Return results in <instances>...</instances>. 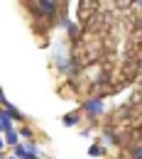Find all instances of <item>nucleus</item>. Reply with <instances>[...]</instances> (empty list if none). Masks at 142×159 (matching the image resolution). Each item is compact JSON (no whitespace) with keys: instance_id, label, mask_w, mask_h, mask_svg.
Wrapping results in <instances>:
<instances>
[{"instance_id":"nucleus-1","label":"nucleus","mask_w":142,"mask_h":159,"mask_svg":"<svg viewBox=\"0 0 142 159\" xmlns=\"http://www.w3.org/2000/svg\"><path fill=\"white\" fill-rule=\"evenodd\" d=\"M12 154H15L17 159H37L39 149H37V144H34V142H25V144L12 147Z\"/></svg>"},{"instance_id":"nucleus-2","label":"nucleus","mask_w":142,"mask_h":159,"mask_svg":"<svg viewBox=\"0 0 142 159\" xmlns=\"http://www.w3.org/2000/svg\"><path fill=\"white\" fill-rule=\"evenodd\" d=\"M57 10H59V5L57 2H52V0H42L34 5V12L39 15V17H54L57 15Z\"/></svg>"},{"instance_id":"nucleus-3","label":"nucleus","mask_w":142,"mask_h":159,"mask_svg":"<svg viewBox=\"0 0 142 159\" xmlns=\"http://www.w3.org/2000/svg\"><path fill=\"white\" fill-rule=\"evenodd\" d=\"M83 110H86L91 118H98V115L103 113V100H101V98H91V100H86Z\"/></svg>"},{"instance_id":"nucleus-4","label":"nucleus","mask_w":142,"mask_h":159,"mask_svg":"<svg viewBox=\"0 0 142 159\" xmlns=\"http://www.w3.org/2000/svg\"><path fill=\"white\" fill-rule=\"evenodd\" d=\"M12 122H15V120L10 118L5 110L0 113V130H2V135H7V132H12V130H15V125H12Z\"/></svg>"},{"instance_id":"nucleus-5","label":"nucleus","mask_w":142,"mask_h":159,"mask_svg":"<svg viewBox=\"0 0 142 159\" xmlns=\"http://www.w3.org/2000/svg\"><path fill=\"white\" fill-rule=\"evenodd\" d=\"M17 144H20V132H17V130H12V132H7V135H5L2 147H17Z\"/></svg>"},{"instance_id":"nucleus-6","label":"nucleus","mask_w":142,"mask_h":159,"mask_svg":"<svg viewBox=\"0 0 142 159\" xmlns=\"http://www.w3.org/2000/svg\"><path fill=\"white\" fill-rule=\"evenodd\" d=\"M2 110H5V113H7V115H10L12 120H22L20 110H17V108H12V105L7 103V98H2Z\"/></svg>"},{"instance_id":"nucleus-7","label":"nucleus","mask_w":142,"mask_h":159,"mask_svg":"<svg viewBox=\"0 0 142 159\" xmlns=\"http://www.w3.org/2000/svg\"><path fill=\"white\" fill-rule=\"evenodd\" d=\"M61 122H64L66 127H74V125H79V113H66Z\"/></svg>"},{"instance_id":"nucleus-8","label":"nucleus","mask_w":142,"mask_h":159,"mask_svg":"<svg viewBox=\"0 0 142 159\" xmlns=\"http://www.w3.org/2000/svg\"><path fill=\"white\" fill-rule=\"evenodd\" d=\"M130 159H142V144H135L130 149Z\"/></svg>"},{"instance_id":"nucleus-9","label":"nucleus","mask_w":142,"mask_h":159,"mask_svg":"<svg viewBox=\"0 0 142 159\" xmlns=\"http://www.w3.org/2000/svg\"><path fill=\"white\" fill-rule=\"evenodd\" d=\"M88 154H91V157H101L103 147H101V144H91V147H88Z\"/></svg>"},{"instance_id":"nucleus-10","label":"nucleus","mask_w":142,"mask_h":159,"mask_svg":"<svg viewBox=\"0 0 142 159\" xmlns=\"http://www.w3.org/2000/svg\"><path fill=\"white\" fill-rule=\"evenodd\" d=\"M66 27H69V34H71V37H76V34H79V27H76L74 22H66Z\"/></svg>"},{"instance_id":"nucleus-11","label":"nucleus","mask_w":142,"mask_h":159,"mask_svg":"<svg viewBox=\"0 0 142 159\" xmlns=\"http://www.w3.org/2000/svg\"><path fill=\"white\" fill-rule=\"evenodd\" d=\"M20 135L22 137H32V130L30 127H20Z\"/></svg>"},{"instance_id":"nucleus-12","label":"nucleus","mask_w":142,"mask_h":159,"mask_svg":"<svg viewBox=\"0 0 142 159\" xmlns=\"http://www.w3.org/2000/svg\"><path fill=\"white\" fill-rule=\"evenodd\" d=\"M137 7H140V10H142V0H140V2H137Z\"/></svg>"},{"instance_id":"nucleus-13","label":"nucleus","mask_w":142,"mask_h":159,"mask_svg":"<svg viewBox=\"0 0 142 159\" xmlns=\"http://www.w3.org/2000/svg\"><path fill=\"white\" fill-rule=\"evenodd\" d=\"M7 159H17V157H15V154H12V157H7Z\"/></svg>"},{"instance_id":"nucleus-14","label":"nucleus","mask_w":142,"mask_h":159,"mask_svg":"<svg viewBox=\"0 0 142 159\" xmlns=\"http://www.w3.org/2000/svg\"><path fill=\"white\" fill-rule=\"evenodd\" d=\"M140 71H142V64H140Z\"/></svg>"}]
</instances>
